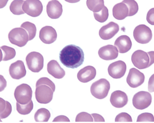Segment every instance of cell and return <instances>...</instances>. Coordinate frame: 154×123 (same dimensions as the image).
I'll list each match as a JSON object with an SVG mask.
<instances>
[{"label":"cell","mask_w":154,"mask_h":123,"mask_svg":"<svg viewBox=\"0 0 154 123\" xmlns=\"http://www.w3.org/2000/svg\"><path fill=\"white\" fill-rule=\"evenodd\" d=\"M94 19L100 23H104L108 20L109 16V10L105 6L100 11L94 13Z\"/></svg>","instance_id":"f546056e"},{"label":"cell","mask_w":154,"mask_h":123,"mask_svg":"<svg viewBox=\"0 0 154 123\" xmlns=\"http://www.w3.org/2000/svg\"><path fill=\"white\" fill-rule=\"evenodd\" d=\"M86 5L88 8L94 13H98L103 8L104 5V1L103 0L100 1H86Z\"/></svg>","instance_id":"484cf974"},{"label":"cell","mask_w":154,"mask_h":123,"mask_svg":"<svg viewBox=\"0 0 154 123\" xmlns=\"http://www.w3.org/2000/svg\"><path fill=\"white\" fill-rule=\"evenodd\" d=\"M57 33L52 26H46L42 28L39 32V38L44 44H51L56 41Z\"/></svg>","instance_id":"5bb4252c"},{"label":"cell","mask_w":154,"mask_h":123,"mask_svg":"<svg viewBox=\"0 0 154 123\" xmlns=\"http://www.w3.org/2000/svg\"><path fill=\"white\" fill-rule=\"evenodd\" d=\"M33 103L32 100L26 105H21L18 102L17 103V110L20 114H29L33 110Z\"/></svg>","instance_id":"f1b7e54d"},{"label":"cell","mask_w":154,"mask_h":123,"mask_svg":"<svg viewBox=\"0 0 154 123\" xmlns=\"http://www.w3.org/2000/svg\"><path fill=\"white\" fill-rule=\"evenodd\" d=\"M53 122L54 121H68L69 122L70 120L68 117L64 115L58 116L54 119Z\"/></svg>","instance_id":"d590c367"},{"label":"cell","mask_w":154,"mask_h":123,"mask_svg":"<svg viewBox=\"0 0 154 123\" xmlns=\"http://www.w3.org/2000/svg\"><path fill=\"white\" fill-rule=\"evenodd\" d=\"M110 102L113 106L116 108H122L125 106L128 102L127 94L120 90L116 91L112 93Z\"/></svg>","instance_id":"ac0fdd59"},{"label":"cell","mask_w":154,"mask_h":123,"mask_svg":"<svg viewBox=\"0 0 154 123\" xmlns=\"http://www.w3.org/2000/svg\"><path fill=\"white\" fill-rule=\"evenodd\" d=\"M137 121V122H142V121L154 122V116L151 113H143L138 116Z\"/></svg>","instance_id":"d6a6232c"},{"label":"cell","mask_w":154,"mask_h":123,"mask_svg":"<svg viewBox=\"0 0 154 123\" xmlns=\"http://www.w3.org/2000/svg\"><path fill=\"white\" fill-rule=\"evenodd\" d=\"M46 11L47 15L52 19L59 18L63 14V6L59 1L53 0L47 5Z\"/></svg>","instance_id":"2e32d148"},{"label":"cell","mask_w":154,"mask_h":123,"mask_svg":"<svg viewBox=\"0 0 154 123\" xmlns=\"http://www.w3.org/2000/svg\"><path fill=\"white\" fill-rule=\"evenodd\" d=\"M91 115L94 117V121H105L104 118L100 115L97 114V113H92Z\"/></svg>","instance_id":"8d00e7d4"},{"label":"cell","mask_w":154,"mask_h":123,"mask_svg":"<svg viewBox=\"0 0 154 123\" xmlns=\"http://www.w3.org/2000/svg\"><path fill=\"white\" fill-rule=\"evenodd\" d=\"M154 58V51L146 52L139 50L132 54L131 61L136 68L143 69L148 68L153 64Z\"/></svg>","instance_id":"3957f363"},{"label":"cell","mask_w":154,"mask_h":123,"mask_svg":"<svg viewBox=\"0 0 154 123\" xmlns=\"http://www.w3.org/2000/svg\"><path fill=\"white\" fill-rule=\"evenodd\" d=\"M129 10L126 4L123 2L116 4L113 8V17L116 20H122L128 17Z\"/></svg>","instance_id":"7402d4cb"},{"label":"cell","mask_w":154,"mask_h":123,"mask_svg":"<svg viewBox=\"0 0 154 123\" xmlns=\"http://www.w3.org/2000/svg\"><path fill=\"white\" fill-rule=\"evenodd\" d=\"M22 9L28 15L37 17L42 14L43 6L41 1L39 0H26L23 4Z\"/></svg>","instance_id":"30bf717a"},{"label":"cell","mask_w":154,"mask_h":123,"mask_svg":"<svg viewBox=\"0 0 154 123\" xmlns=\"http://www.w3.org/2000/svg\"><path fill=\"white\" fill-rule=\"evenodd\" d=\"M152 102V97L148 92L140 91L136 93L132 99V104L136 109L143 110L148 107Z\"/></svg>","instance_id":"9c48e42d"},{"label":"cell","mask_w":154,"mask_h":123,"mask_svg":"<svg viewBox=\"0 0 154 123\" xmlns=\"http://www.w3.org/2000/svg\"><path fill=\"white\" fill-rule=\"evenodd\" d=\"M145 75L143 73L135 68L131 69L127 77V83L132 88L141 86L145 81Z\"/></svg>","instance_id":"8fae6325"},{"label":"cell","mask_w":154,"mask_h":123,"mask_svg":"<svg viewBox=\"0 0 154 123\" xmlns=\"http://www.w3.org/2000/svg\"><path fill=\"white\" fill-rule=\"evenodd\" d=\"M32 94L33 91L30 86L23 83L16 88L14 96L17 102L21 105H26L32 100Z\"/></svg>","instance_id":"52a82bcc"},{"label":"cell","mask_w":154,"mask_h":123,"mask_svg":"<svg viewBox=\"0 0 154 123\" xmlns=\"http://www.w3.org/2000/svg\"><path fill=\"white\" fill-rule=\"evenodd\" d=\"M123 3L126 4L129 9L128 17H132L137 14L139 10V6L137 2L134 0H127L122 1Z\"/></svg>","instance_id":"4dcf8cb0"},{"label":"cell","mask_w":154,"mask_h":123,"mask_svg":"<svg viewBox=\"0 0 154 123\" xmlns=\"http://www.w3.org/2000/svg\"><path fill=\"white\" fill-rule=\"evenodd\" d=\"M96 70L94 67L88 66L82 69L77 74L78 80L83 83H87L94 79L96 75Z\"/></svg>","instance_id":"d6986e66"},{"label":"cell","mask_w":154,"mask_h":123,"mask_svg":"<svg viewBox=\"0 0 154 123\" xmlns=\"http://www.w3.org/2000/svg\"><path fill=\"white\" fill-rule=\"evenodd\" d=\"M51 117L49 110L45 108H41L35 113L34 119L36 122H47Z\"/></svg>","instance_id":"cb8c5ba5"},{"label":"cell","mask_w":154,"mask_h":123,"mask_svg":"<svg viewBox=\"0 0 154 123\" xmlns=\"http://www.w3.org/2000/svg\"><path fill=\"white\" fill-rule=\"evenodd\" d=\"M26 61L28 69L32 72H40L44 67V58L40 53H29L26 58Z\"/></svg>","instance_id":"8992f818"},{"label":"cell","mask_w":154,"mask_h":123,"mask_svg":"<svg viewBox=\"0 0 154 123\" xmlns=\"http://www.w3.org/2000/svg\"><path fill=\"white\" fill-rule=\"evenodd\" d=\"M115 121L116 122H122V121L132 122V120L131 117L128 113L125 112H122L116 116Z\"/></svg>","instance_id":"836d02e7"},{"label":"cell","mask_w":154,"mask_h":123,"mask_svg":"<svg viewBox=\"0 0 154 123\" xmlns=\"http://www.w3.org/2000/svg\"><path fill=\"white\" fill-rule=\"evenodd\" d=\"M110 88V82L107 80L102 78L92 84L90 91L95 98L102 100L107 97Z\"/></svg>","instance_id":"277c9868"},{"label":"cell","mask_w":154,"mask_h":123,"mask_svg":"<svg viewBox=\"0 0 154 123\" xmlns=\"http://www.w3.org/2000/svg\"><path fill=\"white\" fill-rule=\"evenodd\" d=\"M20 27L23 28L27 32L29 35V41L33 40L35 37L36 28L34 24L29 21H26L21 24Z\"/></svg>","instance_id":"83f0119b"},{"label":"cell","mask_w":154,"mask_h":123,"mask_svg":"<svg viewBox=\"0 0 154 123\" xmlns=\"http://www.w3.org/2000/svg\"><path fill=\"white\" fill-rule=\"evenodd\" d=\"M146 20L149 23L154 25V8H152L148 12L147 14Z\"/></svg>","instance_id":"e575fe53"},{"label":"cell","mask_w":154,"mask_h":123,"mask_svg":"<svg viewBox=\"0 0 154 123\" xmlns=\"http://www.w3.org/2000/svg\"><path fill=\"white\" fill-rule=\"evenodd\" d=\"M47 71L50 75L57 79L63 78L66 75L65 71L60 67L57 61L52 60L48 62Z\"/></svg>","instance_id":"ffe728a7"},{"label":"cell","mask_w":154,"mask_h":123,"mask_svg":"<svg viewBox=\"0 0 154 123\" xmlns=\"http://www.w3.org/2000/svg\"><path fill=\"white\" fill-rule=\"evenodd\" d=\"M75 121L76 122L80 121H94L91 115L86 112H82L77 115Z\"/></svg>","instance_id":"1f68e13d"},{"label":"cell","mask_w":154,"mask_h":123,"mask_svg":"<svg viewBox=\"0 0 154 123\" xmlns=\"http://www.w3.org/2000/svg\"><path fill=\"white\" fill-rule=\"evenodd\" d=\"M133 36L137 42L143 44H148L152 38V31L146 25H140L135 28Z\"/></svg>","instance_id":"ba28073f"},{"label":"cell","mask_w":154,"mask_h":123,"mask_svg":"<svg viewBox=\"0 0 154 123\" xmlns=\"http://www.w3.org/2000/svg\"><path fill=\"white\" fill-rule=\"evenodd\" d=\"M61 63L68 68H77L83 64L85 55L80 47L69 45L64 47L59 54Z\"/></svg>","instance_id":"6da1fadb"},{"label":"cell","mask_w":154,"mask_h":123,"mask_svg":"<svg viewBox=\"0 0 154 123\" xmlns=\"http://www.w3.org/2000/svg\"><path fill=\"white\" fill-rule=\"evenodd\" d=\"M127 66L125 62L118 60L111 63L108 68L109 75L113 79H120L126 72Z\"/></svg>","instance_id":"7c38bea8"},{"label":"cell","mask_w":154,"mask_h":123,"mask_svg":"<svg viewBox=\"0 0 154 123\" xmlns=\"http://www.w3.org/2000/svg\"><path fill=\"white\" fill-rule=\"evenodd\" d=\"M119 29L118 24L111 21L100 28L99 32V36L103 40H109L117 34Z\"/></svg>","instance_id":"4fadbf2b"},{"label":"cell","mask_w":154,"mask_h":123,"mask_svg":"<svg viewBox=\"0 0 154 123\" xmlns=\"http://www.w3.org/2000/svg\"><path fill=\"white\" fill-rule=\"evenodd\" d=\"M10 76L13 79L19 80L26 75L25 64L22 60H18L11 63L9 68Z\"/></svg>","instance_id":"9a60e30c"},{"label":"cell","mask_w":154,"mask_h":123,"mask_svg":"<svg viewBox=\"0 0 154 123\" xmlns=\"http://www.w3.org/2000/svg\"><path fill=\"white\" fill-rule=\"evenodd\" d=\"M114 45L117 47L120 53H126L131 48L132 43L129 36L124 35L116 39Z\"/></svg>","instance_id":"44dd1931"},{"label":"cell","mask_w":154,"mask_h":123,"mask_svg":"<svg viewBox=\"0 0 154 123\" xmlns=\"http://www.w3.org/2000/svg\"><path fill=\"white\" fill-rule=\"evenodd\" d=\"M1 61L11 60L14 58L16 55L15 50L12 47L6 45L2 46L1 47Z\"/></svg>","instance_id":"603a6c76"},{"label":"cell","mask_w":154,"mask_h":123,"mask_svg":"<svg viewBox=\"0 0 154 123\" xmlns=\"http://www.w3.org/2000/svg\"><path fill=\"white\" fill-rule=\"evenodd\" d=\"M25 1H13L11 4L9 9L10 11L13 14L16 15L25 14V12L23 11L22 7Z\"/></svg>","instance_id":"4316f807"},{"label":"cell","mask_w":154,"mask_h":123,"mask_svg":"<svg viewBox=\"0 0 154 123\" xmlns=\"http://www.w3.org/2000/svg\"><path fill=\"white\" fill-rule=\"evenodd\" d=\"M35 95L39 103L46 104L52 101L55 90L54 83L46 77L39 79L36 82Z\"/></svg>","instance_id":"7a4b0ae2"},{"label":"cell","mask_w":154,"mask_h":123,"mask_svg":"<svg viewBox=\"0 0 154 123\" xmlns=\"http://www.w3.org/2000/svg\"><path fill=\"white\" fill-rule=\"evenodd\" d=\"M0 108L1 119L6 118L11 114L12 111L11 104L8 101H5L2 98H1Z\"/></svg>","instance_id":"d4e9b609"},{"label":"cell","mask_w":154,"mask_h":123,"mask_svg":"<svg viewBox=\"0 0 154 123\" xmlns=\"http://www.w3.org/2000/svg\"><path fill=\"white\" fill-rule=\"evenodd\" d=\"M98 54L101 59L105 60H111L117 59L119 55V52L115 46L108 45L100 48Z\"/></svg>","instance_id":"e0dca14e"},{"label":"cell","mask_w":154,"mask_h":123,"mask_svg":"<svg viewBox=\"0 0 154 123\" xmlns=\"http://www.w3.org/2000/svg\"><path fill=\"white\" fill-rule=\"evenodd\" d=\"M9 42L12 44L21 47L25 46L29 41L28 33L22 28H16L12 29L8 34Z\"/></svg>","instance_id":"5b68a950"}]
</instances>
